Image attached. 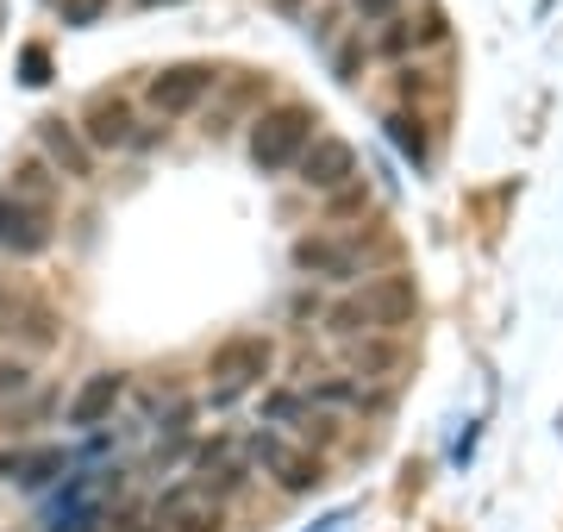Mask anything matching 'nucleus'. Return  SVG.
Masks as SVG:
<instances>
[{"instance_id":"obj_1","label":"nucleus","mask_w":563,"mask_h":532,"mask_svg":"<svg viewBox=\"0 0 563 532\" xmlns=\"http://www.w3.org/2000/svg\"><path fill=\"white\" fill-rule=\"evenodd\" d=\"M413 308H420L413 276H376V282L357 288L351 301H339L325 320H332V332H339V339H357V332H395V326H407V320H413Z\"/></svg>"},{"instance_id":"obj_2","label":"nucleus","mask_w":563,"mask_h":532,"mask_svg":"<svg viewBox=\"0 0 563 532\" xmlns=\"http://www.w3.org/2000/svg\"><path fill=\"white\" fill-rule=\"evenodd\" d=\"M313 107H301V101H282V107H269L257 125H251V164L263 169V176H282V169H295L301 164V151L313 144Z\"/></svg>"},{"instance_id":"obj_3","label":"nucleus","mask_w":563,"mask_h":532,"mask_svg":"<svg viewBox=\"0 0 563 532\" xmlns=\"http://www.w3.org/2000/svg\"><path fill=\"white\" fill-rule=\"evenodd\" d=\"M269 364H276L269 339H225V345L213 351V364H207V376H213V401H239L244 389H257L263 376H269Z\"/></svg>"},{"instance_id":"obj_4","label":"nucleus","mask_w":563,"mask_h":532,"mask_svg":"<svg viewBox=\"0 0 563 532\" xmlns=\"http://www.w3.org/2000/svg\"><path fill=\"white\" fill-rule=\"evenodd\" d=\"M251 457L263 464V476H276L288 495H307V489H320L325 476H320V457H307L301 445H288L276 426H257L251 432Z\"/></svg>"},{"instance_id":"obj_5","label":"nucleus","mask_w":563,"mask_h":532,"mask_svg":"<svg viewBox=\"0 0 563 532\" xmlns=\"http://www.w3.org/2000/svg\"><path fill=\"white\" fill-rule=\"evenodd\" d=\"M301 182L313 195H344V188L357 182V144L339 138V132H313V144L301 151Z\"/></svg>"},{"instance_id":"obj_6","label":"nucleus","mask_w":563,"mask_h":532,"mask_svg":"<svg viewBox=\"0 0 563 532\" xmlns=\"http://www.w3.org/2000/svg\"><path fill=\"white\" fill-rule=\"evenodd\" d=\"M57 239V213L51 207H32L20 195H0V251H13V257H38L51 251Z\"/></svg>"},{"instance_id":"obj_7","label":"nucleus","mask_w":563,"mask_h":532,"mask_svg":"<svg viewBox=\"0 0 563 532\" xmlns=\"http://www.w3.org/2000/svg\"><path fill=\"white\" fill-rule=\"evenodd\" d=\"M213 82H220V76H213L207 63H176V69H163V76H151V82H144V101L176 120V113H195V107L213 95Z\"/></svg>"},{"instance_id":"obj_8","label":"nucleus","mask_w":563,"mask_h":532,"mask_svg":"<svg viewBox=\"0 0 563 532\" xmlns=\"http://www.w3.org/2000/svg\"><path fill=\"white\" fill-rule=\"evenodd\" d=\"M295 269H301V276H320V282H357L363 276V245L332 239V232H313V239L295 245Z\"/></svg>"},{"instance_id":"obj_9","label":"nucleus","mask_w":563,"mask_h":532,"mask_svg":"<svg viewBox=\"0 0 563 532\" xmlns=\"http://www.w3.org/2000/svg\"><path fill=\"white\" fill-rule=\"evenodd\" d=\"M157 532H220V495L201 483H176L157 501Z\"/></svg>"},{"instance_id":"obj_10","label":"nucleus","mask_w":563,"mask_h":532,"mask_svg":"<svg viewBox=\"0 0 563 532\" xmlns=\"http://www.w3.org/2000/svg\"><path fill=\"white\" fill-rule=\"evenodd\" d=\"M81 144H88V157L132 144V107H125L120 95H101V101L88 107V120H81Z\"/></svg>"},{"instance_id":"obj_11","label":"nucleus","mask_w":563,"mask_h":532,"mask_svg":"<svg viewBox=\"0 0 563 532\" xmlns=\"http://www.w3.org/2000/svg\"><path fill=\"white\" fill-rule=\"evenodd\" d=\"M38 144L69 182H88V176H95V157H88V144H81V132L69 120H38Z\"/></svg>"},{"instance_id":"obj_12","label":"nucleus","mask_w":563,"mask_h":532,"mask_svg":"<svg viewBox=\"0 0 563 532\" xmlns=\"http://www.w3.org/2000/svg\"><path fill=\"white\" fill-rule=\"evenodd\" d=\"M120 395H125V376H120V369H101V376H88V383L76 389V401H69V426L95 432L107 413L120 408Z\"/></svg>"},{"instance_id":"obj_13","label":"nucleus","mask_w":563,"mask_h":532,"mask_svg":"<svg viewBox=\"0 0 563 532\" xmlns=\"http://www.w3.org/2000/svg\"><path fill=\"white\" fill-rule=\"evenodd\" d=\"M0 470L13 476L20 489H44L51 476H63V470H69V457H63L57 445H44V451H13V457H0Z\"/></svg>"},{"instance_id":"obj_14","label":"nucleus","mask_w":563,"mask_h":532,"mask_svg":"<svg viewBox=\"0 0 563 532\" xmlns=\"http://www.w3.org/2000/svg\"><path fill=\"white\" fill-rule=\"evenodd\" d=\"M7 195H20V201H32V207H51V169L20 164L13 169V182H7Z\"/></svg>"},{"instance_id":"obj_15","label":"nucleus","mask_w":563,"mask_h":532,"mask_svg":"<svg viewBox=\"0 0 563 532\" xmlns=\"http://www.w3.org/2000/svg\"><path fill=\"white\" fill-rule=\"evenodd\" d=\"M301 401H320V408H363V383H307Z\"/></svg>"},{"instance_id":"obj_16","label":"nucleus","mask_w":563,"mask_h":532,"mask_svg":"<svg viewBox=\"0 0 563 532\" xmlns=\"http://www.w3.org/2000/svg\"><path fill=\"white\" fill-rule=\"evenodd\" d=\"M388 138L401 144V157L426 164V132H420V120H407V113H395V120H388Z\"/></svg>"},{"instance_id":"obj_17","label":"nucleus","mask_w":563,"mask_h":532,"mask_svg":"<svg viewBox=\"0 0 563 532\" xmlns=\"http://www.w3.org/2000/svg\"><path fill=\"white\" fill-rule=\"evenodd\" d=\"M20 82H25V88H44V82H51V57H44V44H25V51H20Z\"/></svg>"},{"instance_id":"obj_18","label":"nucleus","mask_w":563,"mask_h":532,"mask_svg":"<svg viewBox=\"0 0 563 532\" xmlns=\"http://www.w3.org/2000/svg\"><path fill=\"white\" fill-rule=\"evenodd\" d=\"M25 383H32V369H25L20 357H0V401H13Z\"/></svg>"},{"instance_id":"obj_19","label":"nucleus","mask_w":563,"mask_h":532,"mask_svg":"<svg viewBox=\"0 0 563 532\" xmlns=\"http://www.w3.org/2000/svg\"><path fill=\"white\" fill-rule=\"evenodd\" d=\"M107 0H63V25H95Z\"/></svg>"},{"instance_id":"obj_20","label":"nucleus","mask_w":563,"mask_h":532,"mask_svg":"<svg viewBox=\"0 0 563 532\" xmlns=\"http://www.w3.org/2000/svg\"><path fill=\"white\" fill-rule=\"evenodd\" d=\"M357 13L363 20H376V13H395V0H357Z\"/></svg>"},{"instance_id":"obj_21","label":"nucleus","mask_w":563,"mask_h":532,"mask_svg":"<svg viewBox=\"0 0 563 532\" xmlns=\"http://www.w3.org/2000/svg\"><path fill=\"white\" fill-rule=\"evenodd\" d=\"M344 527H351V513H325L320 520V532H344Z\"/></svg>"},{"instance_id":"obj_22","label":"nucleus","mask_w":563,"mask_h":532,"mask_svg":"<svg viewBox=\"0 0 563 532\" xmlns=\"http://www.w3.org/2000/svg\"><path fill=\"white\" fill-rule=\"evenodd\" d=\"M144 7H157V0H144Z\"/></svg>"},{"instance_id":"obj_23","label":"nucleus","mask_w":563,"mask_h":532,"mask_svg":"<svg viewBox=\"0 0 563 532\" xmlns=\"http://www.w3.org/2000/svg\"><path fill=\"white\" fill-rule=\"evenodd\" d=\"M151 532H157V527H151Z\"/></svg>"}]
</instances>
